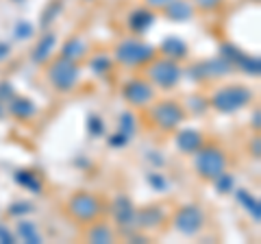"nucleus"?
<instances>
[{
  "instance_id": "nucleus-1",
  "label": "nucleus",
  "mask_w": 261,
  "mask_h": 244,
  "mask_svg": "<svg viewBox=\"0 0 261 244\" xmlns=\"http://www.w3.org/2000/svg\"><path fill=\"white\" fill-rule=\"evenodd\" d=\"M255 99L252 89L244 83H226L220 85L209 96V107H214L218 113H238L244 107H248Z\"/></svg>"
},
{
  "instance_id": "nucleus-2",
  "label": "nucleus",
  "mask_w": 261,
  "mask_h": 244,
  "mask_svg": "<svg viewBox=\"0 0 261 244\" xmlns=\"http://www.w3.org/2000/svg\"><path fill=\"white\" fill-rule=\"evenodd\" d=\"M144 70V79L154 87V89H163V92H170L181 83L183 77V68L181 63L174 59H168V57H154L152 61H148Z\"/></svg>"
},
{
  "instance_id": "nucleus-3",
  "label": "nucleus",
  "mask_w": 261,
  "mask_h": 244,
  "mask_svg": "<svg viewBox=\"0 0 261 244\" xmlns=\"http://www.w3.org/2000/svg\"><path fill=\"white\" fill-rule=\"evenodd\" d=\"M228 168V157L222 146L214 142H205L194 153V170L202 181H214Z\"/></svg>"
},
{
  "instance_id": "nucleus-4",
  "label": "nucleus",
  "mask_w": 261,
  "mask_h": 244,
  "mask_svg": "<svg viewBox=\"0 0 261 244\" xmlns=\"http://www.w3.org/2000/svg\"><path fill=\"white\" fill-rule=\"evenodd\" d=\"M157 57V48L140 37H126L116 46L113 59L128 70H142L146 63Z\"/></svg>"
},
{
  "instance_id": "nucleus-5",
  "label": "nucleus",
  "mask_w": 261,
  "mask_h": 244,
  "mask_svg": "<svg viewBox=\"0 0 261 244\" xmlns=\"http://www.w3.org/2000/svg\"><path fill=\"white\" fill-rule=\"evenodd\" d=\"M146 113H148L150 125L154 129H159V131H176L187 118L185 107L172 99H166V101L154 99L148 107H146Z\"/></svg>"
},
{
  "instance_id": "nucleus-6",
  "label": "nucleus",
  "mask_w": 261,
  "mask_h": 244,
  "mask_svg": "<svg viewBox=\"0 0 261 244\" xmlns=\"http://www.w3.org/2000/svg\"><path fill=\"white\" fill-rule=\"evenodd\" d=\"M46 79H48V83H50V87L55 89V92L68 94L79 85L81 68H79L76 61L65 59V57L59 55L46 66Z\"/></svg>"
},
{
  "instance_id": "nucleus-7",
  "label": "nucleus",
  "mask_w": 261,
  "mask_h": 244,
  "mask_svg": "<svg viewBox=\"0 0 261 244\" xmlns=\"http://www.w3.org/2000/svg\"><path fill=\"white\" fill-rule=\"evenodd\" d=\"M65 211L72 221H76L81 225H89L98 221L105 214V201L100 197H96L92 192H74L68 199V205H65Z\"/></svg>"
},
{
  "instance_id": "nucleus-8",
  "label": "nucleus",
  "mask_w": 261,
  "mask_h": 244,
  "mask_svg": "<svg viewBox=\"0 0 261 244\" xmlns=\"http://www.w3.org/2000/svg\"><path fill=\"white\" fill-rule=\"evenodd\" d=\"M205 223H207V216H205V209L196 203H187V205H181L174 214H172V225L174 229L181 233V235H192L200 233L205 229Z\"/></svg>"
},
{
  "instance_id": "nucleus-9",
  "label": "nucleus",
  "mask_w": 261,
  "mask_h": 244,
  "mask_svg": "<svg viewBox=\"0 0 261 244\" xmlns=\"http://www.w3.org/2000/svg\"><path fill=\"white\" fill-rule=\"evenodd\" d=\"M122 99H124L130 107L146 109L148 105L157 99V89H154L146 79H128L122 85Z\"/></svg>"
},
{
  "instance_id": "nucleus-10",
  "label": "nucleus",
  "mask_w": 261,
  "mask_h": 244,
  "mask_svg": "<svg viewBox=\"0 0 261 244\" xmlns=\"http://www.w3.org/2000/svg\"><path fill=\"white\" fill-rule=\"evenodd\" d=\"M235 68L228 63L226 59H205L194 63L192 68H187V75H190L194 81H209V79H222L226 75H231Z\"/></svg>"
},
{
  "instance_id": "nucleus-11",
  "label": "nucleus",
  "mask_w": 261,
  "mask_h": 244,
  "mask_svg": "<svg viewBox=\"0 0 261 244\" xmlns=\"http://www.w3.org/2000/svg\"><path fill=\"white\" fill-rule=\"evenodd\" d=\"M220 55H222V59H226L233 68L244 70L246 75H255V77L259 75V59H257V57H250L246 53H242L238 46L222 44V51H220Z\"/></svg>"
},
{
  "instance_id": "nucleus-12",
  "label": "nucleus",
  "mask_w": 261,
  "mask_h": 244,
  "mask_svg": "<svg viewBox=\"0 0 261 244\" xmlns=\"http://www.w3.org/2000/svg\"><path fill=\"white\" fill-rule=\"evenodd\" d=\"M154 20H157V15H154L152 9H148V7H137V9L128 13L126 27L133 35H144L148 29H152Z\"/></svg>"
},
{
  "instance_id": "nucleus-13",
  "label": "nucleus",
  "mask_w": 261,
  "mask_h": 244,
  "mask_svg": "<svg viewBox=\"0 0 261 244\" xmlns=\"http://www.w3.org/2000/svg\"><path fill=\"white\" fill-rule=\"evenodd\" d=\"M166 218H168V214L161 205H148V207L135 209V227H140V229H154V227H161Z\"/></svg>"
},
{
  "instance_id": "nucleus-14",
  "label": "nucleus",
  "mask_w": 261,
  "mask_h": 244,
  "mask_svg": "<svg viewBox=\"0 0 261 244\" xmlns=\"http://www.w3.org/2000/svg\"><path fill=\"white\" fill-rule=\"evenodd\" d=\"M205 142V133L198 131V129H183V131L176 133V149L185 155H194Z\"/></svg>"
},
{
  "instance_id": "nucleus-15",
  "label": "nucleus",
  "mask_w": 261,
  "mask_h": 244,
  "mask_svg": "<svg viewBox=\"0 0 261 244\" xmlns=\"http://www.w3.org/2000/svg\"><path fill=\"white\" fill-rule=\"evenodd\" d=\"M7 113L13 116L15 120H31L37 113V107L31 99H27V96L15 94L11 101H7Z\"/></svg>"
},
{
  "instance_id": "nucleus-16",
  "label": "nucleus",
  "mask_w": 261,
  "mask_h": 244,
  "mask_svg": "<svg viewBox=\"0 0 261 244\" xmlns=\"http://www.w3.org/2000/svg\"><path fill=\"white\" fill-rule=\"evenodd\" d=\"M113 218L122 229H128L135 225V205L128 197H118L113 201Z\"/></svg>"
},
{
  "instance_id": "nucleus-17",
  "label": "nucleus",
  "mask_w": 261,
  "mask_h": 244,
  "mask_svg": "<svg viewBox=\"0 0 261 244\" xmlns=\"http://www.w3.org/2000/svg\"><path fill=\"white\" fill-rule=\"evenodd\" d=\"M85 240L87 242H94V244H109V242H116V231H113L111 225L102 223L100 218H98V221L87 225Z\"/></svg>"
},
{
  "instance_id": "nucleus-18",
  "label": "nucleus",
  "mask_w": 261,
  "mask_h": 244,
  "mask_svg": "<svg viewBox=\"0 0 261 244\" xmlns=\"http://www.w3.org/2000/svg\"><path fill=\"white\" fill-rule=\"evenodd\" d=\"M163 13H166V18L172 20V22H187V20L194 18L196 7L192 5V0H172V3L163 9Z\"/></svg>"
},
{
  "instance_id": "nucleus-19",
  "label": "nucleus",
  "mask_w": 261,
  "mask_h": 244,
  "mask_svg": "<svg viewBox=\"0 0 261 244\" xmlns=\"http://www.w3.org/2000/svg\"><path fill=\"white\" fill-rule=\"evenodd\" d=\"M159 51H161L163 57H168V59H174V61L187 59V55H190V51H187V44L183 42V39H178V37H166L161 42Z\"/></svg>"
},
{
  "instance_id": "nucleus-20",
  "label": "nucleus",
  "mask_w": 261,
  "mask_h": 244,
  "mask_svg": "<svg viewBox=\"0 0 261 244\" xmlns=\"http://www.w3.org/2000/svg\"><path fill=\"white\" fill-rule=\"evenodd\" d=\"M61 57H65V59H72V61H83L87 57V46L81 37H70L65 39L63 46H61Z\"/></svg>"
},
{
  "instance_id": "nucleus-21",
  "label": "nucleus",
  "mask_w": 261,
  "mask_h": 244,
  "mask_svg": "<svg viewBox=\"0 0 261 244\" xmlns=\"http://www.w3.org/2000/svg\"><path fill=\"white\" fill-rule=\"evenodd\" d=\"M55 46H57V35L55 33H44L42 39L37 42L35 51H33V61L35 63H46L48 59H50Z\"/></svg>"
},
{
  "instance_id": "nucleus-22",
  "label": "nucleus",
  "mask_w": 261,
  "mask_h": 244,
  "mask_svg": "<svg viewBox=\"0 0 261 244\" xmlns=\"http://www.w3.org/2000/svg\"><path fill=\"white\" fill-rule=\"evenodd\" d=\"M235 192V199L240 201V205H244V209L250 214V218L255 223H259L261 221V211H259V201L252 197V194L248 192V190H233Z\"/></svg>"
},
{
  "instance_id": "nucleus-23",
  "label": "nucleus",
  "mask_w": 261,
  "mask_h": 244,
  "mask_svg": "<svg viewBox=\"0 0 261 244\" xmlns=\"http://www.w3.org/2000/svg\"><path fill=\"white\" fill-rule=\"evenodd\" d=\"M15 181H18L20 185H24L27 190L31 192H42V179H39L35 173H31V170H20L18 175H15Z\"/></svg>"
},
{
  "instance_id": "nucleus-24",
  "label": "nucleus",
  "mask_w": 261,
  "mask_h": 244,
  "mask_svg": "<svg viewBox=\"0 0 261 244\" xmlns=\"http://www.w3.org/2000/svg\"><path fill=\"white\" fill-rule=\"evenodd\" d=\"M185 111L190 109L194 116H198V113H205L209 109V99H205V96H200V94H190L185 99Z\"/></svg>"
},
{
  "instance_id": "nucleus-25",
  "label": "nucleus",
  "mask_w": 261,
  "mask_h": 244,
  "mask_svg": "<svg viewBox=\"0 0 261 244\" xmlns=\"http://www.w3.org/2000/svg\"><path fill=\"white\" fill-rule=\"evenodd\" d=\"M89 68H92L94 75H107V72H111L113 68V59L107 55H96L92 61H89Z\"/></svg>"
},
{
  "instance_id": "nucleus-26",
  "label": "nucleus",
  "mask_w": 261,
  "mask_h": 244,
  "mask_svg": "<svg viewBox=\"0 0 261 244\" xmlns=\"http://www.w3.org/2000/svg\"><path fill=\"white\" fill-rule=\"evenodd\" d=\"M211 183L216 185V192H220V194H228V192L235 190V179H233L231 173H222L218 179H214Z\"/></svg>"
},
{
  "instance_id": "nucleus-27",
  "label": "nucleus",
  "mask_w": 261,
  "mask_h": 244,
  "mask_svg": "<svg viewBox=\"0 0 261 244\" xmlns=\"http://www.w3.org/2000/svg\"><path fill=\"white\" fill-rule=\"evenodd\" d=\"M61 9H63V5H61V0H53L50 5L44 9V13H42V24L44 27H48V24H53L55 20H57V15L61 13Z\"/></svg>"
},
{
  "instance_id": "nucleus-28",
  "label": "nucleus",
  "mask_w": 261,
  "mask_h": 244,
  "mask_svg": "<svg viewBox=\"0 0 261 244\" xmlns=\"http://www.w3.org/2000/svg\"><path fill=\"white\" fill-rule=\"evenodd\" d=\"M120 133H124L128 140H133V135H135V116L133 113H122L120 116Z\"/></svg>"
},
{
  "instance_id": "nucleus-29",
  "label": "nucleus",
  "mask_w": 261,
  "mask_h": 244,
  "mask_svg": "<svg viewBox=\"0 0 261 244\" xmlns=\"http://www.w3.org/2000/svg\"><path fill=\"white\" fill-rule=\"evenodd\" d=\"M192 5L196 7V9H200V11H218V9H222V5H224V0H192Z\"/></svg>"
},
{
  "instance_id": "nucleus-30",
  "label": "nucleus",
  "mask_w": 261,
  "mask_h": 244,
  "mask_svg": "<svg viewBox=\"0 0 261 244\" xmlns=\"http://www.w3.org/2000/svg\"><path fill=\"white\" fill-rule=\"evenodd\" d=\"M20 235L27 238V242H39V233H37L35 227H33V223H22L20 225Z\"/></svg>"
},
{
  "instance_id": "nucleus-31",
  "label": "nucleus",
  "mask_w": 261,
  "mask_h": 244,
  "mask_svg": "<svg viewBox=\"0 0 261 244\" xmlns=\"http://www.w3.org/2000/svg\"><path fill=\"white\" fill-rule=\"evenodd\" d=\"M146 181H148V183H150V185H152V188L157 190V192H163V190L168 188V181H166V177H163V175H159V173H150L148 177H146Z\"/></svg>"
},
{
  "instance_id": "nucleus-32",
  "label": "nucleus",
  "mask_w": 261,
  "mask_h": 244,
  "mask_svg": "<svg viewBox=\"0 0 261 244\" xmlns=\"http://www.w3.org/2000/svg\"><path fill=\"white\" fill-rule=\"evenodd\" d=\"M89 133H96V135L105 133V122L98 116H89Z\"/></svg>"
},
{
  "instance_id": "nucleus-33",
  "label": "nucleus",
  "mask_w": 261,
  "mask_h": 244,
  "mask_svg": "<svg viewBox=\"0 0 261 244\" xmlns=\"http://www.w3.org/2000/svg\"><path fill=\"white\" fill-rule=\"evenodd\" d=\"M13 96H15L13 85H11V83H7V81H3V83H0V101L7 105V101H11Z\"/></svg>"
},
{
  "instance_id": "nucleus-34",
  "label": "nucleus",
  "mask_w": 261,
  "mask_h": 244,
  "mask_svg": "<svg viewBox=\"0 0 261 244\" xmlns=\"http://www.w3.org/2000/svg\"><path fill=\"white\" fill-rule=\"evenodd\" d=\"M172 0H144V7H148L152 11H163Z\"/></svg>"
},
{
  "instance_id": "nucleus-35",
  "label": "nucleus",
  "mask_w": 261,
  "mask_h": 244,
  "mask_svg": "<svg viewBox=\"0 0 261 244\" xmlns=\"http://www.w3.org/2000/svg\"><path fill=\"white\" fill-rule=\"evenodd\" d=\"M130 140L124 135V133H116V135H111V140H109V146H116V149H120V146H124V144H128Z\"/></svg>"
},
{
  "instance_id": "nucleus-36",
  "label": "nucleus",
  "mask_w": 261,
  "mask_h": 244,
  "mask_svg": "<svg viewBox=\"0 0 261 244\" xmlns=\"http://www.w3.org/2000/svg\"><path fill=\"white\" fill-rule=\"evenodd\" d=\"M15 33H18L20 39H24V37H29L33 33V27H31V24H27V22H20L18 29H15Z\"/></svg>"
},
{
  "instance_id": "nucleus-37",
  "label": "nucleus",
  "mask_w": 261,
  "mask_h": 244,
  "mask_svg": "<svg viewBox=\"0 0 261 244\" xmlns=\"http://www.w3.org/2000/svg\"><path fill=\"white\" fill-rule=\"evenodd\" d=\"M24 211H27V214L31 211L29 203H18V205H13V207L9 209V214H11V216H18V214H24Z\"/></svg>"
},
{
  "instance_id": "nucleus-38",
  "label": "nucleus",
  "mask_w": 261,
  "mask_h": 244,
  "mask_svg": "<svg viewBox=\"0 0 261 244\" xmlns=\"http://www.w3.org/2000/svg\"><path fill=\"white\" fill-rule=\"evenodd\" d=\"M250 155L255 159H259V135H255L252 142H250Z\"/></svg>"
},
{
  "instance_id": "nucleus-39",
  "label": "nucleus",
  "mask_w": 261,
  "mask_h": 244,
  "mask_svg": "<svg viewBox=\"0 0 261 244\" xmlns=\"http://www.w3.org/2000/svg\"><path fill=\"white\" fill-rule=\"evenodd\" d=\"M0 242H15V238H13V235H11L9 231L5 229L3 225H0Z\"/></svg>"
},
{
  "instance_id": "nucleus-40",
  "label": "nucleus",
  "mask_w": 261,
  "mask_h": 244,
  "mask_svg": "<svg viewBox=\"0 0 261 244\" xmlns=\"http://www.w3.org/2000/svg\"><path fill=\"white\" fill-rule=\"evenodd\" d=\"M9 55H11V46H9V44H5V42H0V61L7 59Z\"/></svg>"
},
{
  "instance_id": "nucleus-41",
  "label": "nucleus",
  "mask_w": 261,
  "mask_h": 244,
  "mask_svg": "<svg viewBox=\"0 0 261 244\" xmlns=\"http://www.w3.org/2000/svg\"><path fill=\"white\" fill-rule=\"evenodd\" d=\"M252 125H255V131H259V109H255V122Z\"/></svg>"
},
{
  "instance_id": "nucleus-42",
  "label": "nucleus",
  "mask_w": 261,
  "mask_h": 244,
  "mask_svg": "<svg viewBox=\"0 0 261 244\" xmlns=\"http://www.w3.org/2000/svg\"><path fill=\"white\" fill-rule=\"evenodd\" d=\"M5 113H7V105L0 101V118H5Z\"/></svg>"
}]
</instances>
